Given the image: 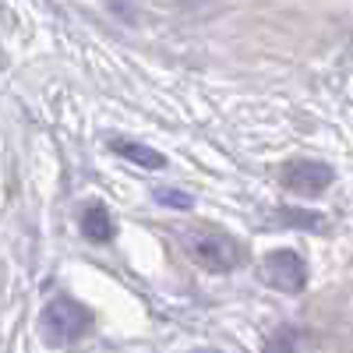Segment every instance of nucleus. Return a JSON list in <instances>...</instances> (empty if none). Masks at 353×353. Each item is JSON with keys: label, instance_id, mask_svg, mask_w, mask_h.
Returning <instances> with one entry per match:
<instances>
[{"label": "nucleus", "instance_id": "nucleus-1", "mask_svg": "<svg viewBox=\"0 0 353 353\" xmlns=\"http://www.w3.org/2000/svg\"><path fill=\"white\" fill-rule=\"evenodd\" d=\"M181 241H184V251L205 272H233L244 261V248L223 230H205V226L184 230Z\"/></svg>", "mask_w": 353, "mask_h": 353}, {"label": "nucleus", "instance_id": "nucleus-2", "mask_svg": "<svg viewBox=\"0 0 353 353\" xmlns=\"http://www.w3.org/2000/svg\"><path fill=\"white\" fill-rule=\"evenodd\" d=\"M39 329H43V339L50 346H71L81 336H88V329H92V311L81 307L71 297H53L43 307Z\"/></svg>", "mask_w": 353, "mask_h": 353}, {"label": "nucleus", "instance_id": "nucleus-3", "mask_svg": "<svg viewBox=\"0 0 353 353\" xmlns=\"http://www.w3.org/2000/svg\"><path fill=\"white\" fill-rule=\"evenodd\" d=\"M261 279L269 283L272 290H283V293H301L304 283H307V265L297 251H272V254H265L261 261Z\"/></svg>", "mask_w": 353, "mask_h": 353}, {"label": "nucleus", "instance_id": "nucleus-4", "mask_svg": "<svg viewBox=\"0 0 353 353\" xmlns=\"http://www.w3.org/2000/svg\"><path fill=\"white\" fill-rule=\"evenodd\" d=\"M336 170L329 163H318V159H293L283 166V188L293 191V194H304V198H314L321 191H329Z\"/></svg>", "mask_w": 353, "mask_h": 353}, {"label": "nucleus", "instance_id": "nucleus-5", "mask_svg": "<svg viewBox=\"0 0 353 353\" xmlns=\"http://www.w3.org/2000/svg\"><path fill=\"white\" fill-rule=\"evenodd\" d=\"M81 233H85V237L92 241V244H106V241H113L117 223H113L110 209H103L99 201L85 205V212H81Z\"/></svg>", "mask_w": 353, "mask_h": 353}, {"label": "nucleus", "instance_id": "nucleus-6", "mask_svg": "<svg viewBox=\"0 0 353 353\" xmlns=\"http://www.w3.org/2000/svg\"><path fill=\"white\" fill-rule=\"evenodd\" d=\"M110 149H113L117 156H121V159H128V163L141 166V170H163V166H166V156H163V152H156V149H149V145H141V141L113 138V141H110Z\"/></svg>", "mask_w": 353, "mask_h": 353}, {"label": "nucleus", "instance_id": "nucleus-7", "mask_svg": "<svg viewBox=\"0 0 353 353\" xmlns=\"http://www.w3.org/2000/svg\"><path fill=\"white\" fill-rule=\"evenodd\" d=\"M301 343H304L301 329L283 325V329H276L269 339H265V353H301Z\"/></svg>", "mask_w": 353, "mask_h": 353}, {"label": "nucleus", "instance_id": "nucleus-8", "mask_svg": "<svg viewBox=\"0 0 353 353\" xmlns=\"http://www.w3.org/2000/svg\"><path fill=\"white\" fill-rule=\"evenodd\" d=\"M156 201L170 205V209H191L194 205V198L188 191H176V188H156Z\"/></svg>", "mask_w": 353, "mask_h": 353}, {"label": "nucleus", "instance_id": "nucleus-9", "mask_svg": "<svg viewBox=\"0 0 353 353\" xmlns=\"http://www.w3.org/2000/svg\"><path fill=\"white\" fill-rule=\"evenodd\" d=\"M198 353H212V350H198Z\"/></svg>", "mask_w": 353, "mask_h": 353}]
</instances>
